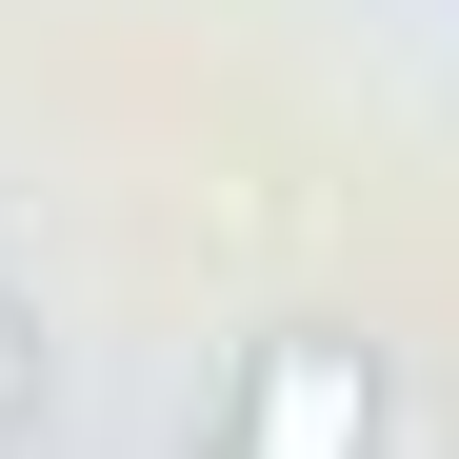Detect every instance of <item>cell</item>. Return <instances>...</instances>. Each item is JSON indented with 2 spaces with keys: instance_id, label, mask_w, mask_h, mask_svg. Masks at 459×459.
I'll list each match as a JSON object with an SVG mask.
<instances>
[{
  "instance_id": "1",
  "label": "cell",
  "mask_w": 459,
  "mask_h": 459,
  "mask_svg": "<svg viewBox=\"0 0 459 459\" xmlns=\"http://www.w3.org/2000/svg\"><path fill=\"white\" fill-rule=\"evenodd\" d=\"M359 439H379L359 340H280V359H260V400H240V459H359Z\"/></svg>"
},
{
  "instance_id": "2",
  "label": "cell",
  "mask_w": 459,
  "mask_h": 459,
  "mask_svg": "<svg viewBox=\"0 0 459 459\" xmlns=\"http://www.w3.org/2000/svg\"><path fill=\"white\" fill-rule=\"evenodd\" d=\"M21 400H40V320L0 299V420H21Z\"/></svg>"
}]
</instances>
